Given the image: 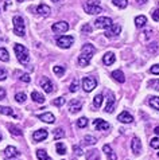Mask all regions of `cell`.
Masks as SVG:
<instances>
[{
    "label": "cell",
    "instance_id": "19",
    "mask_svg": "<svg viewBox=\"0 0 159 160\" xmlns=\"http://www.w3.org/2000/svg\"><path fill=\"white\" fill-rule=\"evenodd\" d=\"M95 127L97 131H107L109 128V124L101 118H97V120H95Z\"/></svg>",
    "mask_w": 159,
    "mask_h": 160
},
{
    "label": "cell",
    "instance_id": "48",
    "mask_svg": "<svg viewBox=\"0 0 159 160\" xmlns=\"http://www.w3.org/2000/svg\"><path fill=\"white\" fill-rule=\"evenodd\" d=\"M103 151H104V152H105V153H107V155H109V153H112V148H111V147H109L108 144H105V145L103 147Z\"/></svg>",
    "mask_w": 159,
    "mask_h": 160
},
{
    "label": "cell",
    "instance_id": "43",
    "mask_svg": "<svg viewBox=\"0 0 159 160\" xmlns=\"http://www.w3.org/2000/svg\"><path fill=\"white\" fill-rule=\"evenodd\" d=\"M151 15H152V19L155 20V22H159V8H156V10H154L151 12Z\"/></svg>",
    "mask_w": 159,
    "mask_h": 160
},
{
    "label": "cell",
    "instance_id": "25",
    "mask_svg": "<svg viewBox=\"0 0 159 160\" xmlns=\"http://www.w3.org/2000/svg\"><path fill=\"white\" fill-rule=\"evenodd\" d=\"M37 158L39 160H51V158L47 155L46 151H43V149H38L37 151Z\"/></svg>",
    "mask_w": 159,
    "mask_h": 160
},
{
    "label": "cell",
    "instance_id": "40",
    "mask_svg": "<svg viewBox=\"0 0 159 160\" xmlns=\"http://www.w3.org/2000/svg\"><path fill=\"white\" fill-rule=\"evenodd\" d=\"M64 104H65L64 97H58V98H55L54 101H53V105H55V106H62Z\"/></svg>",
    "mask_w": 159,
    "mask_h": 160
},
{
    "label": "cell",
    "instance_id": "12",
    "mask_svg": "<svg viewBox=\"0 0 159 160\" xmlns=\"http://www.w3.org/2000/svg\"><path fill=\"white\" fill-rule=\"evenodd\" d=\"M4 155L8 158V159H12V158H15V156H19L20 152L18 151V148H15V147H7L6 149H4Z\"/></svg>",
    "mask_w": 159,
    "mask_h": 160
},
{
    "label": "cell",
    "instance_id": "14",
    "mask_svg": "<svg viewBox=\"0 0 159 160\" xmlns=\"http://www.w3.org/2000/svg\"><path fill=\"white\" fill-rule=\"evenodd\" d=\"M47 131L46 129H38V131H35L34 132V135H33V139L35 141H42V140H45L46 137H47Z\"/></svg>",
    "mask_w": 159,
    "mask_h": 160
},
{
    "label": "cell",
    "instance_id": "42",
    "mask_svg": "<svg viewBox=\"0 0 159 160\" xmlns=\"http://www.w3.org/2000/svg\"><path fill=\"white\" fill-rule=\"evenodd\" d=\"M156 50H158V43H151L148 46V51L152 52V54H154V52H156Z\"/></svg>",
    "mask_w": 159,
    "mask_h": 160
},
{
    "label": "cell",
    "instance_id": "5",
    "mask_svg": "<svg viewBox=\"0 0 159 160\" xmlns=\"http://www.w3.org/2000/svg\"><path fill=\"white\" fill-rule=\"evenodd\" d=\"M74 42V38L70 37V35H64V37H59L58 39H57V44L61 47V48H69L70 46L73 44Z\"/></svg>",
    "mask_w": 159,
    "mask_h": 160
},
{
    "label": "cell",
    "instance_id": "7",
    "mask_svg": "<svg viewBox=\"0 0 159 160\" xmlns=\"http://www.w3.org/2000/svg\"><path fill=\"white\" fill-rule=\"evenodd\" d=\"M121 31V27L116 23H112V26H109V27L107 28V31H105V37L107 38H116L119 34H120Z\"/></svg>",
    "mask_w": 159,
    "mask_h": 160
},
{
    "label": "cell",
    "instance_id": "24",
    "mask_svg": "<svg viewBox=\"0 0 159 160\" xmlns=\"http://www.w3.org/2000/svg\"><path fill=\"white\" fill-rule=\"evenodd\" d=\"M86 160H100V155L97 149H90L86 153Z\"/></svg>",
    "mask_w": 159,
    "mask_h": 160
},
{
    "label": "cell",
    "instance_id": "2",
    "mask_svg": "<svg viewBox=\"0 0 159 160\" xmlns=\"http://www.w3.org/2000/svg\"><path fill=\"white\" fill-rule=\"evenodd\" d=\"M84 10L90 15H97L100 12H103V8L100 7V0H88L84 4Z\"/></svg>",
    "mask_w": 159,
    "mask_h": 160
},
{
    "label": "cell",
    "instance_id": "29",
    "mask_svg": "<svg viewBox=\"0 0 159 160\" xmlns=\"http://www.w3.org/2000/svg\"><path fill=\"white\" fill-rule=\"evenodd\" d=\"M55 148H57V152H58L59 155H65L66 153V145L64 144V143H57V145H55Z\"/></svg>",
    "mask_w": 159,
    "mask_h": 160
},
{
    "label": "cell",
    "instance_id": "22",
    "mask_svg": "<svg viewBox=\"0 0 159 160\" xmlns=\"http://www.w3.org/2000/svg\"><path fill=\"white\" fill-rule=\"evenodd\" d=\"M146 23H147V18H146L144 15H139L135 18V26L138 28H142L146 26Z\"/></svg>",
    "mask_w": 159,
    "mask_h": 160
},
{
    "label": "cell",
    "instance_id": "31",
    "mask_svg": "<svg viewBox=\"0 0 159 160\" xmlns=\"http://www.w3.org/2000/svg\"><path fill=\"white\" fill-rule=\"evenodd\" d=\"M112 2L119 8H126L128 6V0H112Z\"/></svg>",
    "mask_w": 159,
    "mask_h": 160
},
{
    "label": "cell",
    "instance_id": "41",
    "mask_svg": "<svg viewBox=\"0 0 159 160\" xmlns=\"http://www.w3.org/2000/svg\"><path fill=\"white\" fill-rule=\"evenodd\" d=\"M148 85L152 86V89H155V90H159V79H152L148 82Z\"/></svg>",
    "mask_w": 159,
    "mask_h": 160
},
{
    "label": "cell",
    "instance_id": "10",
    "mask_svg": "<svg viewBox=\"0 0 159 160\" xmlns=\"http://www.w3.org/2000/svg\"><path fill=\"white\" fill-rule=\"evenodd\" d=\"M117 120H119L120 122H123V124H130V122L134 121V117H132L131 114L127 112V110H124V112H121V113L117 116Z\"/></svg>",
    "mask_w": 159,
    "mask_h": 160
},
{
    "label": "cell",
    "instance_id": "44",
    "mask_svg": "<svg viewBox=\"0 0 159 160\" xmlns=\"http://www.w3.org/2000/svg\"><path fill=\"white\" fill-rule=\"evenodd\" d=\"M150 73H152V74L158 75V74H159V63H158V65H154L152 68L150 69Z\"/></svg>",
    "mask_w": 159,
    "mask_h": 160
},
{
    "label": "cell",
    "instance_id": "47",
    "mask_svg": "<svg viewBox=\"0 0 159 160\" xmlns=\"http://www.w3.org/2000/svg\"><path fill=\"white\" fill-rule=\"evenodd\" d=\"M6 78H7V72H6V69H2V68H0V81H4Z\"/></svg>",
    "mask_w": 159,
    "mask_h": 160
},
{
    "label": "cell",
    "instance_id": "6",
    "mask_svg": "<svg viewBox=\"0 0 159 160\" xmlns=\"http://www.w3.org/2000/svg\"><path fill=\"white\" fill-rule=\"evenodd\" d=\"M95 26L97 28H108L109 26H112V20L108 16H100L96 19Z\"/></svg>",
    "mask_w": 159,
    "mask_h": 160
},
{
    "label": "cell",
    "instance_id": "30",
    "mask_svg": "<svg viewBox=\"0 0 159 160\" xmlns=\"http://www.w3.org/2000/svg\"><path fill=\"white\" fill-rule=\"evenodd\" d=\"M26 93H22V92H19V93H16L15 94V100H16V102H19V104H23V102L26 101Z\"/></svg>",
    "mask_w": 159,
    "mask_h": 160
},
{
    "label": "cell",
    "instance_id": "17",
    "mask_svg": "<svg viewBox=\"0 0 159 160\" xmlns=\"http://www.w3.org/2000/svg\"><path fill=\"white\" fill-rule=\"evenodd\" d=\"M82 108V102L80 101V100H73L72 102H70V105H69V110H70V113H76V112H80Z\"/></svg>",
    "mask_w": 159,
    "mask_h": 160
},
{
    "label": "cell",
    "instance_id": "52",
    "mask_svg": "<svg viewBox=\"0 0 159 160\" xmlns=\"http://www.w3.org/2000/svg\"><path fill=\"white\" fill-rule=\"evenodd\" d=\"M154 132H155V133H156V135H159V127H156V128H155V129H154Z\"/></svg>",
    "mask_w": 159,
    "mask_h": 160
},
{
    "label": "cell",
    "instance_id": "32",
    "mask_svg": "<svg viewBox=\"0 0 159 160\" xmlns=\"http://www.w3.org/2000/svg\"><path fill=\"white\" fill-rule=\"evenodd\" d=\"M103 94H97L95 98H93V105L96 106V108H100L101 106V104H103Z\"/></svg>",
    "mask_w": 159,
    "mask_h": 160
},
{
    "label": "cell",
    "instance_id": "39",
    "mask_svg": "<svg viewBox=\"0 0 159 160\" xmlns=\"http://www.w3.org/2000/svg\"><path fill=\"white\" fill-rule=\"evenodd\" d=\"M78 85H80V82H78V79H74V81L70 83V92L74 93V92H77V89H78Z\"/></svg>",
    "mask_w": 159,
    "mask_h": 160
},
{
    "label": "cell",
    "instance_id": "53",
    "mask_svg": "<svg viewBox=\"0 0 159 160\" xmlns=\"http://www.w3.org/2000/svg\"><path fill=\"white\" fill-rule=\"evenodd\" d=\"M138 2H139V3H146L147 0H138Z\"/></svg>",
    "mask_w": 159,
    "mask_h": 160
},
{
    "label": "cell",
    "instance_id": "26",
    "mask_svg": "<svg viewBox=\"0 0 159 160\" xmlns=\"http://www.w3.org/2000/svg\"><path fill=\"white\" fill-rule=\"evenodd\" d=\"M0 113L6 114V116H14L15 117L14 110H12L11 108H8V106H0Z\"/></svg>",
    "mask_w": 159,
    "mask_h": 160
},
{
    "label": "cell",
    "instance_id": "51",
    "mask_svg": "<svg viewBox=\"0 0 159 160\" xmlns=\"http://www.w3.org/2000/svg\"><path fill=\"white\" fill-rule=\"evenodd\" d=\"M144 37H146V39H148L150 37H151V30H147V31H144Z\"/></svg>",
    "mask_w": 159,
    "mask_h": 160
},
{
    "label": "cell",
    "instance_id": "11",
    "mask_svg": "<svg viewBox=\"0 0 159 160\" xmlns=\"http://www.w3.org/2000/svg\"><path fill=\"white\" fill-rule=\"evenodd\" d=\"M95 51H96V48L92 46V44H89V43H88V44H84L82 48H81V54L89 57V58H92V57H93Z\"/></svg>",
    "mask_w": 159,
    "mask_h": 160
},
{
    "label": "cell",
    "instance_id": "8",
    "mask_svg": "<svg viewBox=\"0 0 159 160\" xmlns=\"http://www.w3.org/2000/svg\"><path fill=\"white\" fill-rule=\"evenodd\" d=\"M51 30L54 31L55 34H62L69 30V24L66 23V22H58V23H54L51 26Z\"/></svg>",
    "mask_w": 159,
    "mask_h": 160
},
{
    "label": "cell",
    "instance_id": "50",
    "mask_svg": "<svg viewBox=\"0 0 159 160\" xmlns=\"http://www.w3.org/2000/svg\"><path fill=\"white\" fill-rule=\"evenodd\" d=\"M4 97H6V90L3 88H0V100H3Z\"/></svg>",
    "mask_w": 159,
    "mask_h": 160
},
{
    "label": "cell",
    "instance_id": "15",
    "mask_svg": "<svg viewBox=\"0 0 159 160\" xmlns=\"http://www.w3.org/2000/svg\"><path fill=\"white\" fill-rule=\"evenodd\" d=\"M111 77L115 79L116 82L119 83H124L126 82V77H124V73L121 72V70H115V72H112Z\"/></svg>",
    "mask_w": 159,
    "mask_h": 160
},
{
    "label": "cell",
    "instance_id": "33",
    "mask_svg": "<svg viewBox=\"0 0 159 160\" xmlns=\"http://www.w3.org/2000/svg\"><path fill=\"white\" fill-rule=\"evenodd\" d=\"M150 105H151L154 109L159 110V97H151V98H150Z\"/></svg>",
    "mask_w": 159,
    "mask_h": 160
},
{
    "label": "cell",
    "instance_id": "46",
    "mask_svg": "<svg viewBox=\"0 0 159 160\" xmlns=\"http://www.w3.org/2000/svg\"><path fill=\"white\" fill-rule=\"evenodd\" d=\"M73 151H74V153H76L77 156H81V155H82V149H81V147H78V145H74Z\"/></svg>",
    "mask_w": 159,
    "mask_h": 160
},
{
    "label": "cell",
    "instance_id": "56",
    "mask_svg": "<svg viewBox=\"0 0 159 160\" xmlns=\"http://www.w3.org/2000/svg\"><path fill=\"white\" fill-rule=\"evenodd\" d=\"M18 2H24V0H18Z\"/></svg>",
    "mask_w": 159,
    "mask_h": 160
},
{
    "label": "cell",
    "instance_id": "34",
    "mask_svg": "<svg viewBox=\"0 0 159 160\" xmlns=\"http://www.w3.org/2000/svg\"><path fill=\"white\" fill-rule=\"evenodd\" d=\"M64 136H65V132H64L62 128H57V129L54 131V139H55V140L62 139Z\"/></svg>",
    "mask_w": 159,
    "mask_h": 160
},
{
    "label": "cell",
    "instance_id": "28",
    "mask_svg": "<svg viewBox=\"0 0 159 160\" xmlns=\"http://www.w3.org/2000/svg\"><path fill=\"white\" fill-rule=\"evenodd\" d=\"M8 59H10V55H8V51H7V48H4V47H0V61H3V62H7Z\"/></svg>",
    "mask_w": 159,
    "mask_h": 160
},
{
    "label": "cell",
    "instance_id": "35",
    "mask_svg": "<svg viewBox=\"0 0 159 160\" xmlns=\"http://www.w3.org/2000/svg\"><path fill=\"white\" fill-rule=\"evenodd\" d=\"M86 125H88V120L85 117H80L77 120V127L78 128H85Z\"/></svg>",
    "mask_w": 159,
    "mask_h": 160
},
{
    "label": "cell",
    "instance_id": "16",
    "mask_svg": "<svg viewBox=\"0 0 159 160\" xmlns=\"http://www.w3.org/2000/svg\"><path fill=\"white\" fill-rule=\"evenodd\" d=\"M115 105H116V100L112 93H109V97H108V102H107V108H105V112L107 113H112L115 110Z\"/></svg>",
    "mask_w": 159,
    "mask_h": 160
},
{
    "label": "cell",
    "instance_id": "20",
    "mask_svg": "<svg viewBox=\"0 0 159 160\" xmlns=\"http://www.w3.org/2000/svg\"><path fill=\"white\" fill-rule=\"evenodd\" d=\"M37 12L41 16H49L50 15V7L46 6V4H39L37 7Z\"/></svg>",
    "mask_w": 159,
    "mask_h": 160
},
{
    "label": "cell",
    "instance_id": "13",
    "mask_svg": "<svg viewBox=\"0 0 159 160\" xmlns=\"http://www.w3.org/2000/svg\"><path fill=\"white\" fill-rule=\"evenodd\" d=\"M41 121H43V122H47V124H53L55 121V117H54V114L53 113H43V114H38L37 116Z\"/></svg>",
    "mask_w": 159,
    "mask_h": 160
},
{
    "label": "cell",
    "instance_id": "23",
    "mask_svg": "<svg viewBox=\"0 0 159 160\" xmlns=\"http://www.w3.org/2000/svg\"><path fill=\"white\" fill-rule=\"evenodd\" d=\"M31 98H33V101L38 102V104H43V102H45V97H43V94H41L39 92H35V90L31 93Z\"/></svg>",
    "mask_w": 159,
    "mask_h": 160
},
{
    "label": "cell",
    "instance_id": "57",
    "mask_svg": "<svg viewBox=\"0 0 159 160\" xmlns=\"http://www.w3.org/2000/svg\"><path fill=\"white\" fill-rule=\"evenodd\" d=\"M8 160H15V159H14V158H12V159H8Z\"/></svg>",
    "mask_w": 159,
    "mask_h": 160
},
{
    "label": "cell",
    "instance_id": "54",
    "mask_svg": "<svg viewBox=\"0 0 159 160\" xmlns=\"http://www.w3.org/2000/svg\"><path fill=\"white\" fill-rule=\"evenodd\" d=\"M51 2H54V3H57V2H59V0H51Z\"/></svg>",
    "mask_w": 159,
    "mask_h": 160
},
{
    "label": "cell",
    "instance_id": "45",
    "mask_svg": "<svg viewBox=\"0 0 159 160\" xmlns=\"http://www.w3.org/2000/svg\"><path fill=\"white\" fill-rule=\"evenodd\" d=\"M20 81H23L26 83H28L30 81H31V78H30V75L28 74H22L20 75Z\"/></svg>",
    "mask_w": 159,
    "mask_h": 160
},
{
    "label": "cell",
    "instance_id": "4",
    "mask_svg": "<svg viewBox=\"0 0 159 160\" xmlns=\"http://www.w3.org/2000/svg\"><path fill=\"white\" fill-rule=\"evenodd\" d=\"M97 86V79L95 77H85L82 79V88L85 92H92Z\"/></svg>",
    "mask_w": 159,
    "mask_h": 160
},
{
    "label": "cell",
    "instance_id": "1",
    "mask_svg": "<svg viewBox=\"0 0 159 160\" xmlns=\"http://www.w3.org/2000/svg\"><path fill=\"white\" fill-rule=\"evenodd\" d=\"M14 50H15V54H16V57H18V61H19L22 65L28 63V61H30L28 50H27V48H26V47L23 46V44L16 43L15 46H14Z\"/></svg>",
    "mask_w": 159,
    "mask_h": 160
},
{
    "label": "cell",
    "instance_id": "38",
    "mask_svg": "<svg viewBox=\"0 0 159 160\" xmlns=\"http://www.w3.org/2000/svg\"><path fill=\"white\" fill-rule=\"evenodd\" d=\"M150 145H151L154 149H159V139L158 137H152L151 141H150Z\"/></svg>",
    "mask_w": 159,
    "mask_h": 160
},
{
    "label": "cell",
    "instance_id": "55",
    "mask_svg": "<svg viewBox=\"0 0 159 160\" xmlns=\"http://www.w3.org/2000/svg\"><path fill=\"white\" fill-rule=\"evenodd\" d=\"M0 141H2V133H0Z\"/></svg>",
    "mask_w": 159,
    "mask_h": 160
},
{
    "label": "cell",
    "instance_id": "9",
    "mask_svg": "<svg viewBox=\"0 0 159 160\" xmlns=\"http://www.w3.org/2000/svg\"><path fill=\"white\" fill-rule=\"evenodd\" d=\"M131 149L132 152H134L135 155L140 153V151H142V141L139 140V137H134L131 141Z\"/></svg>",
    "mask_w": 159,
    "mask_h": 160
},
{
    "label": "cell",
    "instance_id": "18",
    "mask_svg": "<svg viewBox=\"0 0 159 160\" xmlns=\"http://www.w3.org/2000/svg\"><path fill=\"white\" fill-rule=\"evenodd\" d=\"M41 86H42V89L46 93H51L53 92V88H54V86H53V83L50 82V79L46 78V77L41 79Z\"/></svg>",
    "mask_w": 159,
    "mask_h": 160
},
{
    "label": "cell",
    "instance_id": "3",
    "mask_svg": "<svg viewBox=\"0 0 159 160\" xmlns=\"http://www.w3.org/2000/svg\"><path fill=\"white\" fill-rule=\"evenodd\" d=\"M12 23H14V34H16L18 37H23L24 35V20L23 18L16 15L12 19Z\"/></svg>",
    "mask_w": 159,
    "mask_h": 160
},
{
    "label": "cell",
    "instance_id": "37",
    "mask_svg": "<svg viewBox=\"0 0 159 160\" xmlns=\"http://www.w3.org/2000/svg\"><path fill=\"white\" fill-rule=\"evenodd\" d=\"M53 72H54V74H57V75H64V73H65V69L62 68V66H54L53 68Z\"/></svg>",
    "mask_w": 159,
    "mask_h": 160
},
{
    "label": "cell",
    "instance_id": "49",
    "mask_svg": "<svg viewBox=\"0 0 159 160\" xmlns=\"http://www.w3.org/2000/svg\"><path fill=\"white\" fill-rule=\"evenodd\" d=\"M82 31L84 32H92V27L89 24H85V26H82Z\"/></svg>",
    "mask_w": 159,
    "mask_h": 160
},
{
    "label": "cell",
    "instance_id": "27",
    "mask_svg": "<svg viewBox=\"0 0 159 160\" xmlns=\"http://www.w3.org/2000/svg\"><path fill=\"white\" fill-rule=\"evenodd\" d=\"M8 129H10V133L14 136H22L23 135V132L20 131V128H18L15 125H8Z\"/></svg>",
    "mask_w": 159,
    "mask_h": 160
},
{
    "label": "cell",
    "instance_id": "36",
    "mask_svg": "<svg viewBox=\"0 0 159 160\" xmlns=\"http://www.w3.org/2000/svg\"><path fill=\"white\" fill-rule=\"evenodd\" d=\"M85 143L88 145H95L97 143V139L95 136H85Z\"/></svg>",
    "mask_w": 159,
    "mask_h": 160
},
{
    "label": "cell",
    "instance_id": "21",
    "mask_svg": "<svg viewBox=\"0 0 159 160\" xmlns=\"http://www.w3.org/2000/svg\"><path fill=\"white\" fill-rule=\"evenodd\" d=\"M115 61H116V57H115V54L112 51H109V52H105V55L103 57V62L107 66H109V65H112V63H115Z\"/></svg>",
    "mask_w": 159,
    "mask_h": 160
}]
</instances>
